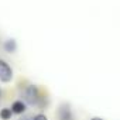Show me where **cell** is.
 <instances>
[{
	"instance_id": "obj_5",
	"label": "cell",
	"mask_w": 120,
	"mask_h": 120,
	"mask_svg": "<svg viewBox=\"0 0 120 120\" xmlns=\"http://www.w3.org/2000/svg\"><path fill=\"white\" fill-rule=\"evenodd\" d=\"M3 48H4V51H6L7 54H14V52L17 51V42H16V40H14V38L6 40L4 44H3Z\"/></svg>"
},
{
	"instance_id": "obj_8",
	"label": "cell",
	"mask_w": 120,
	"mask_h": 120,
	"mask_svg": "<svg viewBox=\"0 0 120 120\" xmlns=\"http://www.w3.org/2000/svg\"><path fill=\"white\" fill-rule=\"evenodd\" d=\"M89 120H105V119H102V117H92V119H89Z\"/></svg>"
},
{
	"instance_id": "obj_1",
	"label": "cell",
	"mask_w": 120,
	"mask_h": 120,
	"mask_svg": "<svg viewBox=\"0 0 120 120\" xmlns=\"http://www.w3.org/2000/svg\"><path fill=\"white\" fill-rule=\"evenodd\" d=\"M23 102L27 105V106H38L40 102H41V95H40V89L38 86L35 85H28L24 92H23V96H21Z\"/></svg>"
},
{
	"instance_id": "obj_4",
	"label": "cell",
	"mask_w": 120,
	"mask_h": 120,
	"mask_svg": "<svg viewBox=\"0 0 120 120\" xmlns=\"http://www.w3.org/2000/svg\"><path fill=\"white\" fill-rule=\"evenodd\" d=\"M10 109H11L13 114H23L27 110V105L23 100H16V102H13V105H11Z\"/></svg>"
},
{
	"instance_id": "obj_2",
	"label": "cell",
	"mask_w": 120,
	"mask_h": 120,
	"mask_svg": "<svg viewBox=\"0 0 120 120\" xmlns=\"http://www.w3.org/2000/svg\"><path fill=\"white\" fill-rule=\"evenodd\" d=\"M13 79V69L9 65V62H6L4 59L0 58V82L3 83H9Z\"/></svg>"
},
{
	"instance_id": "obj_3",
	"label": "cell",
	"mask_w": 120,
	"mask_h": 120,
	"mask_svg": "<svg viewBox=\"0 0 120 120\" xmlns=\"http://www.w3.org/2000/svg\"><path fill=\"white\" fill-rule=\"evenodd\" d=\"M56 116H58V120H74V113L68 103H62L58 107Z\"/></svg>"
},
{
	"instance_id": "obj_7",
	"label": "cell",
	"mask_w": 120,
	"mask_h": 120,
	"mask_svg": "<svg viewBox=\"0 0 120 120\" xmlns=\"http://www.w3.org/2000/svg\"><path fill=\"white\" fill-rule=\"evenodd\" d=\"M31 120H48V119H47V116H45L44 113H37Z\"/></svg>"
},
{
	"instance_id": "obj_6",
	"label": "cell",
	"mask_w": 120,
	"mask_h": 120,
	"mask_svg": "<svg viewBox=\"0 0 120 120\" xmlns=\"http://www.w3.org/2000/svg\"><path fill=\"white\" fill-rule=\"evenodd\" d=\"M13 116V112L10 107H3V109H0V119L2 120H10Z\"/></svg>"
},
{
	"instance_id": "obj_9",
	"label": "cell",
	"mask_w": 120,
	"mask_h": 120,
	"mask_svg": "<svg viewBox=\"0 0 120 120\" xmlns=\"http://www.w3.org/2000/svg\"><path fill=\"white\" fill-rule=\"evenodd\" d=\"M0 100H2V89H0Z\"/></svg>"
}]
</instances>
